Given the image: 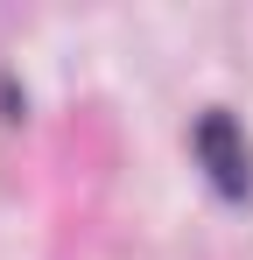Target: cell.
<instances>
[{
    "label": "cell",
    "mask_w": 253,
    "mask_h": 260,
    "mask_svg": "<svg viewBox=\"0 0 253 260\" xmlns=\"http://www.w3.org/2000/svg\"><path fill=\"white\" fill-rule=\"evenodd\" d=\"M190 155H197V169L211 176V190H218V197H246V190H253L246 127H239L225 106H204V113H197V127H190Z\"/></svg>",
    "instance_id": "6da1fadb"
}]
</instances>
